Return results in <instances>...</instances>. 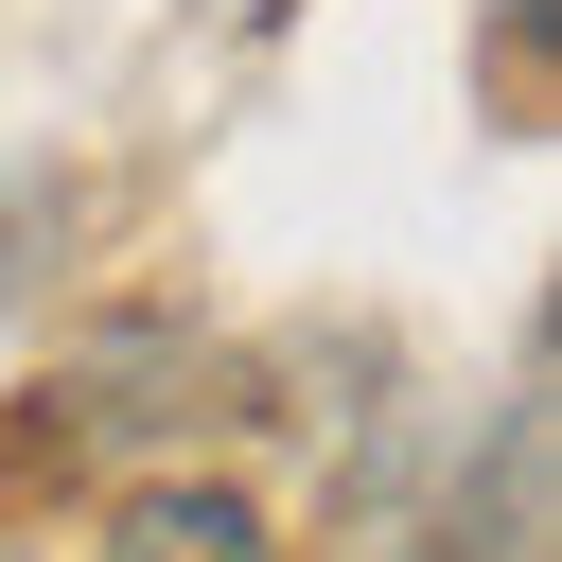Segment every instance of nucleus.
Here are the masks:
<instances>
[{
	"label": "nucleus",
	"instance_id": "1",
	"mask_svg": "<svg viewBox=\"0 0 562 562\" xmlns=\"http://www.w3.org/2000/svg\"><path fill=\"white\" fill-rule=\"evenodd\" d=\"M105 562H299V544H281V509L228 492V474H123V492H105Z\"/></svg>",
	"mask_w": 562,
	"mask_h": 562
},
{
	"label": "nucleus",
	"instance_id": "2",
	"mask_svg": "<svg viewBox=\"0 0 562 562\" xmlns=\"http://www.w3.org/2000/svg\"><path fill=\"white\" fill-rule=\"evenodd\" d=\"M544 18H562V0H492V35H509V70H527V88H544Z\"/></svg>",
	"mask_w": 562,
	"mask_h": 562
},
{
	"label": "nucleus",
	"instance_id": "3",
	"mask_svg": "<svg viewBox=\"0 0 562 562\" xmlns=\"http://www.w3.org/2000/svg\"><path fill=\"white\" fill-rule=\"evenodd\" d=\"M422 562H527V544H492V527H457V544H422Z\"/></svg>",
	"mask_w": 562,
	"mask_h": 562
}]
</instances>
